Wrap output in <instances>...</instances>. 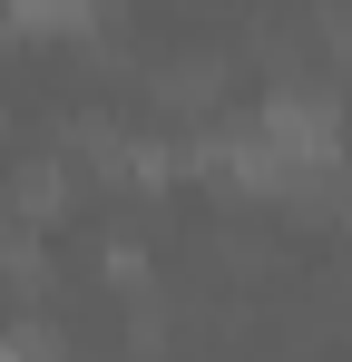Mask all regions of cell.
Masks as SVG:
<instances>
[{
  "label": "cell",
  "mask_w": 352,
  "mask_h": 362,
  "mask_svg": "<svg viewBox=\"0 0 352 362\" xmlns=\"http://www.w3.org/2000/svg\"><path fill=\"white\" fill-rule=\"evenodd\" d=\"M10 10V30H30V40H78L88 20H98V0H0Z\"/></svg>",
  "instance_id": "6da1fadb"
}]
</instances>
